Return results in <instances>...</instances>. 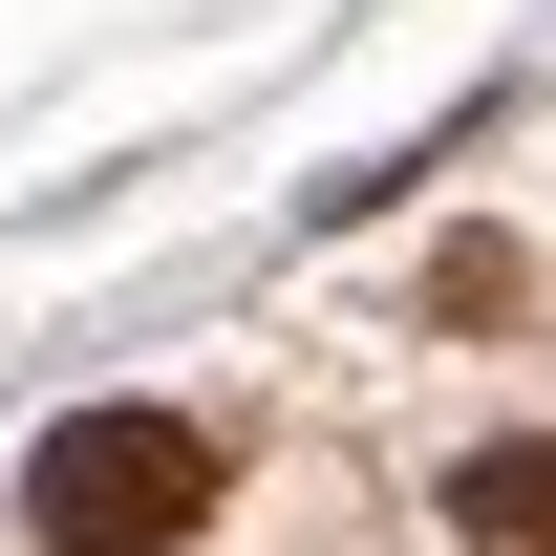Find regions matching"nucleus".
Instances as JSON below:
<instances>
[{"label": "nucleus", "mask_w": 556, "mask_h": 556, "mask_svg": "<svg viewBox=\"0 0 556 556\" xmlns=\"http://www.w3.org/2000/svg\"><path fill=\"white\" fill-rule=\"evenodd\" d=\"M193 514H214V428L193 407H65L22 450V535H65V556H172Z\"/></svg>", "instance_id": "obj_1"}, {"label": "nucleus", "mask_w": 556, "mask_h": 556, "mask_svg": "<svg viewBox=\"0 0 556 556\" xmlns=\"http://www.w3.org/2000/svg\"><path fill=\"white\" fill-rule=\"evenodd\" d=\"M450 535L471 556H556V450H450Z\"/></svg>", "instance_id": "obj_2"}]
</instances>
